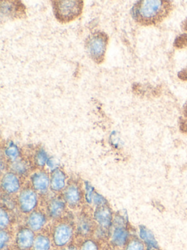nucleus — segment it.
<instances>
[{"mask_svg":"<svg viewBox=\"0 0 187 250\" xmlns=\"http://www.w3.org/2000/svg\"><path fill=\"white\" fill-rule=\"evenodd\" d=\"M1 187L2 191L7 195L17 194L21 188L20 178L14 172H6L1 178Z\"/></svg>","mask_w":187,"mask_h":250,"instance_id":"9d476101","label":"nucleus"},{"mask_svg":"<svg viewBox=\"0 0 187 250\" xmlns=\"http://www.w3.org/2000/svg\"></svg>","mask_w":187,"mask_h":250,"instance_id":"7c9ffc66","label":"nucleus"},{"mask_svg":"<svg viewBox=\"0 0 187 250\" xmlns=\"http://www.w3.org/2000/svg\"><path fill=\"white\" fill-rule=\"evenodd\" d=\"M10 168L12 172L18 175H25L29 172V165L25 161L21 159H18L12 162Z\"/></svg>","mask_w":187,"mask_h":250,"instance_id":"aec40b11","label":"nucleus"},{"mask_svg":"<svg viewBox=\"0 0 187 250\" xmlns=\"http://www.w3.org/2000/svg\"><path fill=\"white\" fill-rule=\"evenodd\" d=\"M53 11L56 20L61 23L70 22L78 18L83 12V1L58 0L52 1Z\"/></svg>","mask_w":187,"mask_h":250,"instance_id":"f03ea898","label":"nucleus"},{"mask_svg":"<svg viewBox=\"0 0 187 250\" xmlns=\"http://www.w3.org/2000/svg\"><path fill=\"white\" fill-rule=\"evenodd\" d=\"M48 159L49 158L45 150L42 148L39 149L35 155V165L39 167H42L46 165Z\"/></svg>","mask_w":187,"mask_h":250,"instance_id":"5701e85b","label":"nucleus"},{"mask_svg":"<svg viewBox=\"0 0 187 250\" xmlns=\"http://www.w3.org/2000/svg\"><path fill=\"white\" fill-rule=\"evenodd\" d=\"M74 234V228L70 222H59L54 227L51 232L53 244L58 249L67 247L71 244Z\"/></svg>","mask_w":187,"mask_h":250,"instance_id":"20e7f679","label":"nucleus"},{"mask_svg":"<svg viewBox=\"0 0 187 250\" xmlns=\"http://www.w3.org/2000/svg\"><path fill=\"white\" fill-rule=\"evenodd\" d=\"M63 199L69 207L72 208L78 207L83 199V194L80 187L75 183L69 184L63 191Z\"/></svg>","mask_w":187,"mask_h":250,"instance_id":"1a4fd4ad","label":"nucleus"},{"mask_svg":"<svg viewBox=\"0 0 187 250\" xmlns=\"http://www.w3.org/2000/svg\"><path fill=\"white\" fill-rule=\"evenodd\" d=\"M4 155L10 162H13L19 159L20 156V150L19 147L13 142H10L4 148Z\"/></svg>","mask_w":187,"mask_h":250,"instance_id":"6ab92c4d","label":"nucleus"},{"mask_svg":"<svg viewBox=\"0 0 187 250\" xmlns=\"http://www.w3.org/2000/svg\"><path fill=\"white\" fill-rule=\"evenodd\" d=\"M94 220L86 214H81L76 222V233L81 238H88L94 232Z\"/></svg>","mask_w":187,"mask_h":250,"instance_id":"4468645a","label":"nucleus"},{"mask_svg":"<svg viewBox=\"0 0 187 250\" xmlns=\"http://www.w3.org/2000/svg\"><path fill=\"white\" fill-rule=\"evenodd\" d=\"M110 235V242L115 248H124L131 235L127 226H113Z\"/></svg>","mask_w":187,"mask_h":250,"instance_id":"6e6552de","label":"nucleus"},{"mask_svg":"<svg viewBox=\"0 0 187 250\" xmlns=\"http://www.w3.org/2000/svg\"><path fill=\"white\" fill-rule=\"evenodd\" d=\"M46 165L48 167H49L50 169H51V172L58 168V167H57L58 166V163H57L56 160H54V159H53V158H49V159H48Z\"/></svg>","mask_w":187,"mask_h":250,"instance_id":"cd10ccee","label":"nucleus"},{"mask_svg":"<svg viewBox=\"0 0 187 250\" xmlns=\"http://www.w3.org/2000/svg\"><path fill=\"white\" fill-rule=\"evenodd\" d=\"M113 218L112 210L108 206L96 208L94 211V222L98 228L102 229L111 230L113 225Z\"/></svg>","mask_w":187,"mask_h":250,"instance_id":"0eeeda50","label":"nucleus"},{"mask_svg":"<svg viewBox=\"0 0 187 250\" xmlns=\"http://www.w3.org/2000/svg\"><path fill=\"white\" fill-rule=\"evenodd\" d=\"M30 181L32 188L37 192H47L51 185V178L44 171H38L32 174Z\"/></svg>","mask_w":187,"mask_h":250,"instance_id":"f8f14e48","label":"nucleus"},{"mask_svg":"<svg viewBox=\"0 0 187 250\" xmlns=\"http://www.w3.org/2000/svg\"><path fill=\"white\" fill-rule=\"evenodd\" d=\"M35 232L28 228L22 227L18 229L15 236V245L18 250H32L35 242Z\"/></svg>","mask_w":187,"mask_h":250,"instance_id":"423d86ee","label":"nucleus"},{"mask_svg":"<svg viewBox=\"0 0 187 250\" xmlns=\"http://www.w3.org/2000/svg\"><path fill=\"white\" fill-rule=\"evenodd\" d=\"M78 250H101L100 244L96 238H86L79 246Z\"/></svg>","mask_w":187,"mask_h":250,"instance_id":"412c9836","label":"nucleus"},{"mask_svg":"<svg viewBox=\"0 0 187 250\" xmlns=\"http://www.w3.org/2000/svg\"><path fill=\"white\" fill-rule=\"evenodd\" d=\"M67 203L64 199L60 197H54L48 202L47 206V213L50 219L56 220L60 219L64 214L67 207Z\"/></svg>","mask_w":187,"mask_h":250,"instance_id":"ddd939ff","label":"nucleus"},{"mask_svg":"<svg viewBox=\"0 0 187 250\" xmlns=\"http://www.w3.org/2000/svg\"><path fill=\"white\" fill-rule=\"evenodd\" d=\"M179 77L182 80H187V67L179 73Z\"/></svg>","mask_w":187,"mask_h":250,"instance_id":"c756f323","label":"nucleus"},{"mask_svg":"<svg viewBox=\"0 0 187 250\" xmlns=\"http://www.w3.org/2000/svg\"><path fill=\"white\" fill-rule=\"evenodd\" d=\"M123 250H147L146 246L139 237H131Z\"/></svg>","mask_w":187,"mask_h":250,"instance_id":"4be33fe9","label":"nucleus"},{"mask_svg":"<svg viewBox=\"0 0 187 250\" xmlns=\"http://www.w3.org/2000/svg\"><path fill=\"white\" fill-rule=\"evenodd\" d=\"M11 219L10 214L6 209L1 208L0 210V228L1 229H7L10 226Z\"/></svg>","mask_w":187,"mask_h":250,"instance_id":"b1692460","label":"nucleus"},{"mask_svg":"<svg viewBox=\"0 0 187 250\" xmlns=\"http://www.w3.org/2000/svg\"><path fill=\"white\" fill-rule=\"evenodd\" d=\"M52 245L51 236L45 233H38L35 237L32 250H51Z\"/></svg>","mask_w":187,"mask_h":250,"instance_id":"a211bd4d","label":"nucleus"},{"mask_svg":"<svg viewBox=\"0 0 187 250\" xmlns=\"http://www.w3.org/2000/svg\"><path fill=\"white\" fill-rule=\"evenodd\" d=\"M138 237L146 246L147 250H159V246L150 229L145 225H140L138 228Z\"/></svg>","mask_w":187,"mask_h":250,"instance_id":"dca6fc26","label":"nucleus"},{"mask_svg":"<svg viewBox=\"0 0 187 250\" xmlns=\"http://www.w3.org/2000/svg\"><path fill=\"white\" fill-rule=\"evenodd\" d=\"M24 12V6L19 1H1V16L23 15Z\"/></svg>","mask_w":187,"mask_h":250,"instance_id":"f3484780","label":"nucleus"},{"mask_svg":"<svg viewBox=\"0 0 187 250\" xmlns=\"http://www.w3.org/2000/svg\"><path fill=\"white\" fill-rule=\"evenodd\" d=\"M169 11V2L161 0H140L131 10L133 20L142 26L155 25L161 22Z\"/></svg>","mask_w":187,"mask_h":250,"instance_id":"f257e3e1","label":"nucleus"},{"mask_svg":"<svg viewBox=\"0 0 187 250\" xmlns=\"http://www.w3.org/2000/svg\"><path fill=\"white\" fill-rule=\"evenodd\" d=\"M51 185L50 188L54 192H60L64 191L66 188V184H67V175L64 173V171L61 170L59 168L54 169L51 172Z\"/></svg>","mask_w":187,"mask_h":250,"instance_id":"2eb2a0df","label":"nucleus"},{"mask_svg":"<svg viewBox=\"0 0 187 250\" xmlns=\"http://www.w3.org/2000/svg\"><path fill=\"white\" fill-rule=\"evenodd\" d=\"M108 36L102 32H94L86 41V49L91 59L97 64L102 63L105 60Z\"/></svg>","mask_w":187,"mask_h":250,"instance_id":"7ed1b4c3","label":"nucleus"},{"mask_svg":"<svg viewBox=\"0 0 187 250\" xmlns=\"http://www.w3.org/2000/svg\"><path fill=\"white\" fill-rule=\"evenodd\" d=\"M18 204L21 213L29 214L35 210L37 206V193L33 188H23L19 193Z\"/></svg>","mask_w":187,"mask_h":250,"instance_id":"39448f33","label":"nucleus"},{"mask_svg":"<svg viewBox=\"0 0 187 250\" xmlns=\"http://www.w3.org/2000/svg\"><path fill=\"white\" fill-rule=\"evenodd\" d=\"M60 250H78V247L74 245V244H70V245L67 246V247L60 249Z\"/></svg>","mask_w":187,"mask_h":250,"instance_id":"c85d7f7f","label":"nucleus"},{"mask_svg":"<svg viewBox=\"0 0 187 250\" xmlns=\"http://www.w3.org/2000/svg\"><path fill=\"white\" fill-rule=\"evenodd\" d=\"M11 235L7 229H1L0 231V248L4 250L10 244Z\"/></svg>","mask_w":187,"mask_h":250,"instance_id":"a878e982","label":"nucleus"},{"mask_svg":"<svg viewBox=\"0 0 187 250\" xmlns=\"http://www.w3.org/2000/svg\"><path fill=\"white\" fill-rule=\"evenodd\" d=\"M48 222V216L43 212L34 210L26 218V227L35 232H39L43 229Z\"/></svg>","mask_w":187,"mask_h":250,"instance_id":"9b49d317","label":"nucleus"},{"mask_svg":"<svg viewBox=\"0 0 187 250\" xmlns=\"http://www.w3.org/2000/svg\"><path fill=\"white\" fill-rule=\"evenodd\" d=\"M94 192L95 190L93 186L90 183L86 181L84 183V198L88 204L92 205V199Z\"/></svg>","mask_w":187,"mask_h":250,"instance_id":"393cba45","label":"nucleus"},{"mask_svg":"<svg viewBox=\"0 0 187 250\" xmlns=\"http://www.w3.org/2000/svg\"><path fill=\"white\" fill-rule=\"evenodd\" d=\"M92 205H94L95 208L103 207L108 206V201L103 196L95 191L92 199Z\"/></svg>","mask_w":187,"mask_h":250,"instance_id":"bb28decb","label":"nucleus"}]
</instances>
